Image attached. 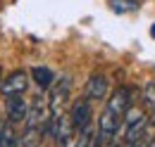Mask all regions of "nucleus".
<instances>
[{"label": "nucleus", "instance_id": "nucleus-1", "mask_svg": "<svg viewBox=\"0 0 155 147\" xmlns=\"http://www.w3.org/2000/svg\"><path fill=\"white\" fill-rule=\"evenodd\" d=\"M26 88H29V74L26 71H12L0 83V92L5 100L7 97H21L26 92Z\"/></svg>", "mask_w": 155, "mask_h": 147}, {"label": "nucleus", "instance_id": "nucleus-2", "mask_svg": "<svg viewBox=\"0 0 155 147\" xmlns=\"http://www.w3.org/2000/svg\"><path fill=\"white\" fill-rule=\"evenodd\" d=\"M69 88H72V78L69 76H62V78H58L53 83L50 95H48V102H50V111L53 114H62V107L69 100Z\"/></svg>", "mask_w": 155, "mask_h": 147}, {"label": "nucleus", "instance_id": "nucleus-3", "mask_svg": "<svg viewBox=\"0 0 155 147\" xmlns=\"http://www.w3.org/2000/svg\"><path fill=\"white\" fill-rule=\"evenodd\" d=\"M91 116H93V111H91V100H86V97L77 100V102L72 105V109H69V119H72L77 133L79 130H86L91 126Z\"/></svg>", "mask_w": 155, "mask_h": 147}, {"label": "nucleus", "instance_id": "nucleus-4", "mask_svg": "<svg viewBox=\"0 0 155 147\" xmlns=\"http://www.w3.org/2000/svg\"><path fill=\"white\" fill-rule=\"evenodd\" d=\"M107 92H110V81L105 74H93L86 81V88H84L86 100H105V97H110Z\"/></svg>", "mask_w": 155, "mask_h": 147}, {"label": "nucleus", "instance_id": "nucleus-5", "mask_svg": "<svg viewBox=\"0 0 155 147\" xmlns=\"http://www.w3.org/2000/svg\"><path fill=\"white\" fill-rule=\"evenodd\" d=\"M119 128H122V116L105 107L100 119H98V135L100 138H117Z\"/></svg>", "mask_w": 155, "mask_h": 147}, {"label": "nucleus", "instance_id": "nucleus-6", "mask_svg": "<svg viewBox=\"0 0 155 147\" xmlns=\"http://www.w3.org/2000/svg\"><path fill=\"white\" fill-rule=\"evenodd\" d=\"M107 109H112L115 114L124 116L127 111L131 109V88H117L110 97H107Z\"/></svg>", "mask_w": 155, "mask_h": 147}, {"label": "nucleus", "instance_id": "nucleus-7", "mask_svg": "<svg viewBox=\"0 0 155 147\" xmlns=\"http://www.w3.org/2000/svg\"><path fill=\"white\" fill-rule=\"evenodd\" d=\"M5 114H7V121H10V124L26 121L29 105L24 102V97H7V100H5Z\"/></svg>", "mask_w": 155, "mask_h": 147}, {"label": "nucleus", "instance_id": "nucleus-8", "mask_svg": "<svg viewBox=\"0 0 155 147\" xmlns=\"http://www.w3.org/2000/svg\"><path fill=\"white\" fill-rule=\"evenodd\" d=\"M19 135H17V130L15 126L10 124V121H2L0 124V147H19Z\"/></svg>", "mask_w": 155, "mask_h": 147}, {"label": "nucleus", "instance_id": "nucleus-9", "mask_svg": "<svg viewBox=\"0 0 155 147\" xmlns=\"http://www.w3.org/2000/svg\"><path fill=\"white\" fill-rule=\"evenodd\" d=\"M43 138H45V130L41 128V126H26V128H24V135L19 138V142L24 147H38Z\"/></svg>", "mask_w": 155, "mask_h": 147}, {"label": "nucleus", "instance_id": "nucleus-10", "mask_svg": "<svg viewBox=\"0 0 155 147\" xmlns=\"http://www.w3.org/2000/svg\"><path fill=\"white\" fill-rule=\"evenodd\" d=\"M31 76H34L36 86H38V88H43V90L53 88V83H55V74L50 71L48 67H34V69H31Z\"/></svg>", "mask_w": 155, "mask_h": 147}, {"label": "nucleus", "instance_id": "nucleus-11", "mask_svg": "<svg viewBox=\"0 0 155 147\" xmlns=\"http://www.w3.org/2000/svg\"><path fill=\"white\" fill-rule=\"evenodd\" d=\"M110 7L117 14H127V12H136L138 10V0H110Z\"/></svg>", "mask_w": 155, "mask_h": 147}, {"label": "nucleus", "instance_id": "nucleus-12", "mask_svg": "<svg viewBox=\"0 0 155 147\" xmlns=\"http://www.w3.org/2000/svg\"><path fill=\"white\" fill-rule=\"evenodd\" d=\"M143 102H146L150 109H155V83H148V86L143 88Z\"/></svg>", "mask_w": 155, "mask_h": 147}, {"label": "nucleus", "instance_id": "nucleus-13", "mask_svg": "<svg viewBox=\"0 0 155 147\" xmlns=\"http://www.w3.org/2000/svg\"><path fill=\"white\" fill-rule=\"evenodd\" d=\"M150 36L155 38V24H153V26H150Z\"/></svg>", "mask_w": 155, "mask_h": 147}, {"label": "nucleus", "instance_id": "nucleus-14", "mask_svg": "<svg viewBox=\"0 0 155 147\" xmlns=\"http://www.w3.org/2000/svg\"><path fill=\"white\" fill-rule=\"evenodd\" d=\"M0 83H2V67H0Z\"/></svg>", "mask_w": 155, "mask_h": 147}]
</instances>
